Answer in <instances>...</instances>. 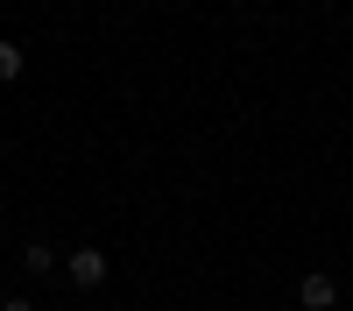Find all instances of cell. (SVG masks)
Here are the masks:
<instances>
[{"instance_id": "obj_1", "label": "cell", "mask_w": 353, "mask_h": 311, "mask_svg": "<svg viewBox=\"0 0 353 311\" xmlns=\"http://www.w3.org/2000/svg\"><path fill=\"white\" fill-rule=\"evenodd\" d=\"M106 248H71L64 254V276H71V290H99V283H106Z\"/></svg>"}, {"instance_id": "obj_2", "label": "cell", "mask_w": 353, "mask_h": 311, "mask_svg": "<svg viewBox=\"0 0 353 311\" xmlns=\"http://www.w3.org/2000/svg\"><path fill=\"white\" fill-rule=\"evenodd\" d=\"M297 304H304V311H332V304H339V283H332L325 269H311V276L297 283Z\"/></svg>"}, {"instance_id": "obj_3", "label": "cell", "mask_w": 353, "mask_h": 311, "mask_svg": "<svg viewBox=\"0 0 353 311\" xmlns=\"http://www.w3.org/2000/svg\"><path fill=\"white\" fill-rule=\"evenodd\" d=\"M21 269H28V276H50V269H57V248H50V241H28V248H21Z\"/></svg>"}, {"instance_id": "obj_4", "label": "cell", "mask_w": 353, "mask_h": 311, "mask_svg": "<svg viewBox=\"0 0 353 311\" xmlns=\"http://www.w3.org/2000/svg\"><path fill=\"white\" fill-rule=\"evenodd\" d=\"M28 71V57H21V43H0V85H14Z\"/></svg>"}, {"instance_id": "obj_5", "label": "cell", "mask_w": 353, "mask_h": 311, "mask_svg": "<svg viewBox=\"0 0 353 311\" xmlns=\"http://www.w3.org/2000/svg\"><path fill=\"white\" fill-rule=\"evenodd\" d=\"M0 311H36V304H28V297H8V304H0Z\"/></svg>"}]
</instances>
